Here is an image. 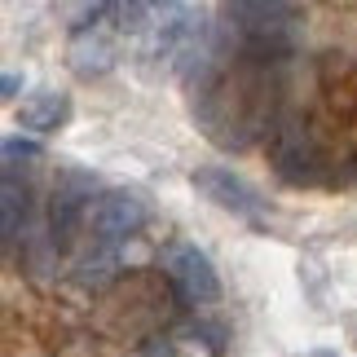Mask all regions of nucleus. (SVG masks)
<instances>
[{"mask_svg":"<svg viewBox=\"0 0 357 357\" xmlns=\"http://www.w3.org/2000/svg\"><path fill=\"white\" fill-rule=\"evenodd\" d=\"M318 357H331V353H318Z\"/></svg>","mask_w":357,"mask_h":357,"instance_id":"13","label":"nucleus"},{"mask_svg":"<svg viewBox=\"0 0 357 357\" xmlns=\"http://www.w3.org/2000/svg\"><path fill=\"white\" fill-rule=\"evenodd\" d=\"M146 199L132 195V190H111V195H102L98 203H89V229L98 234V243H123L132 238L137 229L146 225Z\"/></svg>","mask_w":357,"mask_h":357,"instance_id":"2","label":"nucleus"},{"mask_svg":"<svg viewBox=\"0 0 357 357\" xmlns=\"http://www.w3.org/2000/svg\"><path fill=\"white\" fill-rule=\"evenodd\" d=\"M18 89H22V75L18 71H5V79H0V98L13 102V98H18Z\"/></svg>","mask_w":357,"mask_h":357,"instance_id":"11","label":"nucleus"},{"mask_svg":"<svg viewBox=\"0 0 357 357\" xmlns=\"http://www.w3.org/2000/svg\"><path fill=\"white\" fill-rule=\"evenodd\" d=\"M146 13H150L146 0H106V22H111L119 36H142Z\"/></svg>","mask_w":357,"mask_h":357,"instance_id":"9","label":"nucleus"},{"mask_svg":"<svg viewBox=\"0 0 357 357\" xmlns=\"http://www.w3.org/2000/svg\"><path fill=\"white\" fill-rule=\"evenodd\" d=\"M66 115H71V102H66V93H53V89H40L18 106V123L31 132H58Z\"/></svg>","mask_w":357,"mask_h":357,"instance_id":"6","label":"nucleus"},{"mask_svg":"<svg viewBox=\"0 0 357 357\" xmlns=\"http://www.w3.org/2000/svg\"><path fill=\"white\" fill-rule=\"evenodd\" d=\"M163 278L185 305H216L221 300V278H216L212 260L195 243H168L163 247Z\"/></svg>","mask_w":357,"mask_h":357,"instance_id":"1","label":"nucleus"},{"mask_svg":"<svg viewBox=\"0 0 357 357\" xmlns=\"http://www.w3.org/2000/svg\"><path fill=\"white\" fill-rule=\"evenodd\" d=\"M115 58H119V49L106 31H98V26H75L71 45H66V66H71L79 79L106 75L115 66Z\"/></svg>","mask_w":357,"mask_h":357,"instance_id":"3","label":"nucleus"},{"mask_svg":"<svg viewBox=\"0 0 357 357\" xmlns=\"http://www.w3.org/2000/svg\"><path fill=\"white\" fill-rule=\"evenodd\" d=\"M190 185H195L203 199H212L216 208H225V212H234V216H247V221L256 216V195L238 181L234 172H225V168H199L195 176H190Z\"/></svg>","mask_w":357,"mask_h":357,"instance_id":"5","label":"nucleus"},{"mask_svg":"<svg viewBox=\"0 0 357 357\" xmlns=\"http://www.w3.org/2000/svg\"><path fill=\"white\" fill-rule=\"evenodd\" d=\"M150 9H176V0H146Z\"/></svg>","mask_w":357,"mask_h":357,"instance_id":"12","label":"nucleus"},{"mask_svg":"<svg viewBox=\"0 0 357 357\" xmlns=\"http://www.w3.org/2000/svg\"><path fill=\"white\" fill-rule=\"evenodd\" d=\"M0 212H5V221H0V234H5V247H13L26 225H31V203H26V185H18V176L5 172V190H0Z\"/></svg>","mask_w":357,"mask_h":357,"instance_id":"7","label":"nucleus"},{"mask_svg":"<svg viewBox=\"0 0 357 357\" xmlns=\"http://www.w3.org/2000/svg\"><path fill=\"white\" fill-rule=\"evenodd\" d=\"M119 278V256L111 252V243H102L98 252H89V256H79V265H75V282L84 287V291H106Z\"/></svg>","mask_w":357,"mask_h":357,"instance_id":"8","label":"nucleus"},{"mask_svg":"<svg viewBox=\"0 0 357 357\" xmlns=\"http://www.w3.org/2000/svg\"><path fill=\"white\" fill-rule=\"evenodd\" d=\"M269 150H273V163H278V172L287 181H305L313 172V142H309L300 119H282L269 132Z\"/></svg>","mask_w":357,"mask_h":357,"instance_id":"4","label":"nucleus"},{"mask_svg":"<svg viewBox=\"0 0 357 357\" xmlns=\"http://www.w3.org/2000/svg\"><path fill=\"white\" fill-rule=\"evenodd\" d=\"M45 159V150L36 142H22V137H9L5 142V172H18V168H31V163Z\"/></svg>","mask_w":357,"mask_h":357,"instance_id":"10","label":"nucleus"}]
</instances>
